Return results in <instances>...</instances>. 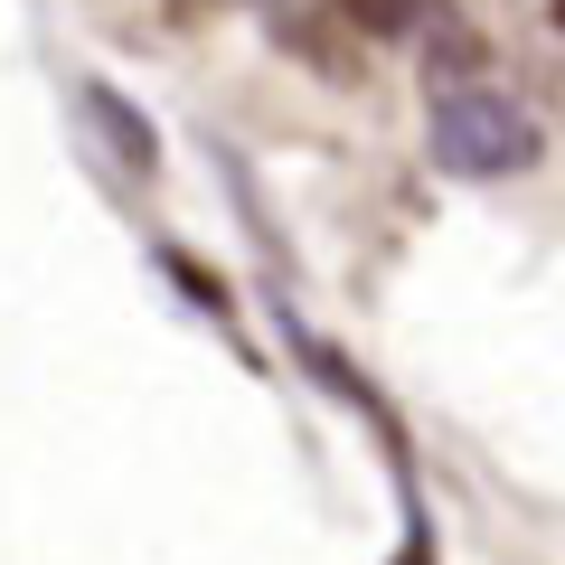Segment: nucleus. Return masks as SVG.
<instances>
[{"instance_id":"f03ea898","label":"nucleus","mask_w":565,"mask_h":565,"mask_svg":"<svg viewBox=\"0 0 565 565\" xmlns=\"http://www.w3.org/2000/svg\"><path fill=\"white\" fill-rule=\"evenodd\" d=\"M76 104H85V122L114 141V161L132 170V180H151V170H161V141H151V122H141V114H122L104 85H76Z\"/></svg>"},{"instance_id":"20e7f679","label":"nucleus","mask_w":565,"mask_h":565,"mask_svg":"<svg viewBox=\"0 0 565 565\" xmlns=\"http://www.w3.org/2000/svg\"><path fill=\"white\" fill-rule=\"evenodd\" d=\"M180 20H217V10H236V0H170Z\"/></svg>"},{"instance_id":"f257e3e1","label":"nucleus","mask_w":565,"mask_h":565,"mask_svg":"<svg viewBox=\"0 0 565 565\" xmlns=\"http://www.w3.org/2000/svg\"><path fill=\"white\" fill-rule=\"evenodd\" d=\"M424 141L452 180H519L546 161V122L481 76H444V95L424 104Z\"/></svg>"},{"instance_id":"39448f33","label":"nucleus","mask_w":565,"mask_h":565,"mask_svg":"<svg viewBox=\"0 0 565 565\" xmlns=\"http://www.w3.org/2000/svg\"><path fill=\"white\" fill-rule=\"evenodd\" d=\"M546 20H556V39H565V0H546Z\"/></svg>"},{"instance_id":"7ed1b4c3","label":"nucleus","mask_w":565,"mask_h":565,"mask_svg":"<svg viewBox=\"0 0 565 565\" xmlns=\"http://www.w3.org/2000/svg\"><path fill=\"white\" fill-rule=\"evenodd\" d=\"M330 10H340L349 29H405V10H415V0H330Z\"/></svg>"}]
</instances>
